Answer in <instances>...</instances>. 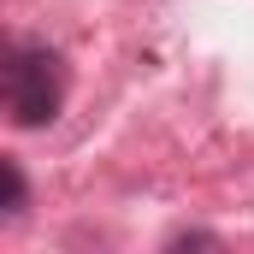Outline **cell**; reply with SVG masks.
<instances>
[{
    "label": "cell",
    "instance_id": "obj_1",
    "mask_svg": "<svg viewBox=\"0 0 254 254\" xmlns=\"http://www.w3.org/2000/svg\"><path fill=\"white\" fill-rule=\"evenodd\" d=\"M0 107L12 130H48L65 107V60L48 42H12L0 65Z\"/></svg>",
    "mask_w": 254,
    "mask_h": 254
},
{
    "label": "cell",
    "instance_id": "obj_2",
    "mask_svg": "<svg viewBox=\"0 0 254 254\" xmlns=\"http://www.w3.org/2000/svg\"><path fill=\"white\" fill-rule=\"evenodd\" d=\"M0 225H18L24 213H30V178H24V166H18V154H0Z\"/></svg>",
    "mask_w": 254,
    "mask_h": 254
}]
</instances>
